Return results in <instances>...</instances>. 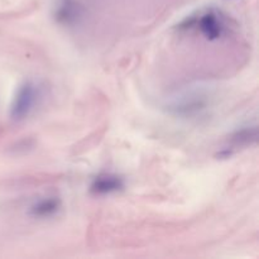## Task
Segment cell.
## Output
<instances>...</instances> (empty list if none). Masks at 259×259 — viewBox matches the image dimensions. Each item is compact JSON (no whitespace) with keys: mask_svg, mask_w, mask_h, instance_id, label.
Here are the masks:
<instances>
[{"mask_svg":"<svg viewBox=\"0 0 259 259\" xmlns=\"http://www.w3.org/2000/svg\"><path fill=\"white\" fill-rule=\"evenodd\" d=\"M56 20H57L60 24L70 25L77 19L78 17V9L76 7V4H73L71 0H65L60 7L56 10Z\"/></svg>","mask_w":259,"mask_h":259,"instance_id":"5b68a950","label":"cell"},{"mask_svg":"<svg viewBox=\"0 0 259 259\" xmlns=\"http://www.w3.org/2000/svg\"><path fill=\"white\" fill-rule=\"evenodd\" d=\"M200 30L207 40H217L223 33V24L215 13L210 12L202 15L199 22Z\"/></svg>","mask_w":259,"mask_h":259,"instance_id":"277c9868","label":"cell"},{"mask_svg":"<svg viewBox=\"0 0 259 259\" xmlns=\"http://www.w3.org/2000/svg\"><path fill=\"white\" fill-rule=\"evenodd\" d=\"M61 209V200L58 197H45L35 201L29 207V215L35 219H47L57 214Z\"/></svg>","mask_w":259,"mask_h":259,"instance_id":"3957f363","label":"cell"},{"mask_svg":"<svg viewBox=\"0 0 259 259\" xmlns=\"http://www.w3.org/2000/svg\"><path fill=\"white\" fill-rule=\"evenodd\" d=\"M37 88L32 81H25L19 86L12 106H10V118L14 121L24 120L33 110L37 101Z\"/></svg>","mask_w":259,"mask_h":259,"instance_id":"6da1fadb","label":"cell"},{"mask_svg":"<svg viewBox=\"0 0 259 259\" xmlns=\"http://www.w3.org/2000/svg\"><path fill=\"white\" fill-rule=\"evenodd\" d=\"M233 154H234V152H233L232 149H223V151H220L219 153L215 154V157H217L218 159H228L230 158Z\"/></svg>","mask_w":259,"mask_h":259,"instance_id":"ba28073f","label":"cell"},{"mask_svg":"<svg viewBox=\"0 0 259 259\" xmlns=\"http://www.w3.org/2000/svg\"><path fill=\"white\" fill-rule=\"evenodd\" d=\"M205 108V103L201 100H189L184 101V103H180L177 105H175L174 110L176 111V114L180 115H192L195 113H199L200 110Z\"/></svg>","mask_w":259,"mask_h":259,"instance_id":"8992f818","label":"cell"},{"mask_svg":"<svg viewBox=\"0 0 259 259\" xmlns=\"http://www.w3.org/2000/svg\"><path fill=\"white\" fill-rule=\"evenodd\" d=\"M258 138V131L255 126L253 128H245L242 131H238L233 134L232 141L235 144H250L254 143Z\"/></svg>","mask_w":259,"mask_h":259,"instance_id":"52a82bcc","label":"cell"},{"mask_svg":"<svg viewBox=\"0 0 259 259\" xmlns=\"http://www.w3.org/2000/svg\"><path fill=\"white\" fill-rule=\"evenodd\" d=\"M125 184L124 180L118 175L113 174H101L93 180L90 186V191L94 195H110L121 191Z\"/></svg>","mask_w":259,"mask_h":259,"instance_id":"7a4b0ae2","label":"cell"}]
</instances>
